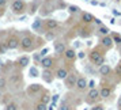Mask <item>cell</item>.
Returning <instances> with one entry per match:
<instances>
[{
	"label": "cell",
	"mask_w": 121,
	"mask_h": 110,
	"mask_svg": "<svg viewBox=\"0 0 121 110\" xmlns=\"http://www.w3.org/2000/svg\"><path fill=\"white\" fill-rule=\"evenodd\" d=\"M75 88H76L78 91H80V93L86 91V90L88 88V80L84 76L79 75V77H78V82H76V87H75Z\"/></svg>",
	"instance_id": "obj_15"
},
{
	"label": "cell",
	"mask_w": 121,
	"mask_h": 110,
	"mask_svg": "<svg viewBox=\"0 0 121 110\" xmlns=\"http://www.w3.org/2000/svg\"><path fill=\"white\" fill-rule=\"evenodd\" d=\"M97 18L94 17L91 12H87V11H82L80 12V22L82 23H86V25H93L95 22Z\"/></svg>",
	"instance_id": "obj_14"
},
{
	"label": "cell",
	"mask_w": 121,
	"mask_h": 110,
	"mask_svg": "<svg viewBox=\"0 0 121 110\" xmlns=\"http://www.w3.org/2000/svg\"><path fill=\"white\" fill-rule=\"evenodd\" d=\"M93 34V27L91 25H86V23H82V26L79 27V35L83 37V38H87Z\"/></svg>",
	"instance_id": "obj_18"
},
{
	"label": "cell",
	"mask_w": 121,
	"mask_h": 110,
	"mask_svg": "<svg viewBox=\"0 0 121 110\" xmlns=\"http://www.w3.org/2000/svg\"><path fill=\"white\" fill-rule=\"evenodd\" d=\"M48 53H49V48H44V49L39 52V56H41V59H42V57H45V56H48Z\"/></svg>",
	"instance_id": "obj_36"
},
{
	"label": "cell",
	"mask_w": 121,
	"mask_h": 110,
	"mask_svg": "<svg viewBox=\"0 0 121 110\" xmlns=\"http://www.w3.org/2000/svg\"><path fill=\"white\" fill-rule=\"evenodd\" d=\"M69 68L68 67H59L55 71V75H56V79L59 80H64L68 75H69Z\"/></svg>",
	"instance_id": "obj_16"
},
{
	"label": "cell",
	"mask_w": 121,
	"mask_h": 110,
	"mask_svg": "<svg viewBox=\"0 0 121 110\" xmlns=\"http://www.w3.org/2000/svg\"><path fill=\"white\" fill-rule=\"evenodd\" d=\"M6 4H7V0H0V7H6Z\"/></svg>",
	"instance_id": "obj_39"
},
{
	"label": "cell",
	"mask_w": 121,
	"mask_h": 110,
	"mask_svg": "<svg viewBox=\"0 0 121 110\" xmlns=\"http://www.w3.org/2000/svg\"><path fill=\"white\" fill-rule=\"evenodd\" d=\"M63 57H64V60L67 61V63H72V61L76 60V50L73 49V48H67V50L64 52V55H63Z\"/></svg>",
	"instance_id": "obj_17"
},
{
	"label": "cell",
	"mask_w": 121,
	"mask_h": 110,
	"mask_svg": "<svg viewBox=\"0 0 121 110\" xmlns=\"http://www.w3.org/2000/svg\"><path fill=\"white\" fill-rule=\"evenodd\" d=\"M53 49H55V53L57 56H63L64 52L67 50V44L61 39H56L53 42Z\"/></svg>",
	"instance_id": "obj_12"
},
{
	"label": "cell",
	"mask_w": 121,
	"mask_h": 110,
	"mask_svg": "<svg viewBox=\"0 0 121 110\" xmlns=\"http://www.w3.org/2000/svg\"><path fill=\"white\" fill-rule=\"evenodd\" d=\"M91 110H105V106L102 103H95L93 107H91Z\"/></svg>",
	"instance_id": "obj_35"
},
{
	"label": "cell",
	"mask_w": 121,
	"mask_h": 110,
	"mask_svg": "<svg viewBox=\"0 0 121 110\" xmlns=\"http://www.w3.org/2000/svg\"><path fill=\"white\" fill-rule=\"evenodd\" d=\"M27 10V4L25 0H14L11 4V11L15 15H23Z\"/></svg>",
	"instance_id": "obj_3"
},
{
	"label": "cell",
	"mask_w": 121,
	"mask_h": 110,
	"mask_svg": "<svg viewBox=\"0 0 121 110\" xmlns=\"http://www.w3.org/2000/svg\"><path fill=\"white\" fill-rule=\"evenodd\" d=\"M78 77H79V73L75 71L69 72V75L64 79V86H65V88H68V90H72V88L76 87V82H78Z\"/></svg>",
	"instance_id": "obj_6"
},
{
	"label": "cell",
	"mask_w": 121,
	"mask_h": 110,
	"mask_svg": "<svg viewBox=\"0 0 121 110\" xmlns=\"http://www.w3.org/2000/svg\"><path fill=\"white\" fill-rule=\"evenodd\" d=\"M29 73H30V76H31V77L39 76V72H38V69H37L35 67H30V71H29Z\"/></svg>",
	"instance_id": "obj_31"
},
{
	"label": "cell",
	"mask_w": 121,
	"mask_h": 110,
	"mask_svg": "<svg viewBox=\"0 0 121 110\" xmlns=\"http://www.w3.org/2000/svg\"><path fill=\"white\" fill-rule=\"evenodd\" d=\"M3 15H4V8H3V7H0V18L3 17Z\"/></svg>",
	"instance_id": "obj_41"
},
{
	"label": "cell",
	"mask_w": 121,
	"mask_h": 110,
	"mask_svg": "<svg viewBox=\"0 0 121 110\" xmlns=\"http://www.w3.org/2000/svg\"><path fill=\"white\" fill-rule=\"evenodd\" d=\"M39 6H41V1H38V0L33 1V3H31V6H30V10H29V14H30V15H33L34 12L38 10Z\"/></svg>",
	"instance_id": "obj_26"
},
{
	"label": "cell",
	"mask_w": 121,
	"mask_h": 110,
	"mask_svg": "<svg viewBox=\"0 0 121 110\" xmlns=\"http://www.w3.org/2000/svg\"><path fill=\"white\" fill-rule=\"evenodd\" d=\"M79 57H80V59H83V57H84V52H79Z\"/></svg>",
	"instance_id": "obj_42"
},
{
	"label": "cell",
	"mask_w": 121,
	"mask_h": 110,
	"mask_svg": "<svg viewBox=\"0 0 121 110\" xmlns=\"http://www.w3.org/2000/svg\"><path fill=\"white\" fill-rule=\"evenodd\" d=\"M6 45L8 50H15L21 46V38L18 35H15V34H12V35H10L6 39Z\"/></svg>",
	"instance_id": "obj_7"
},
{
	"label": "cell",
	"mask_w": 121,
	"mask_h": 110,
	"mask_svg": "<svg viewBox=\"0 0 121 110\" xmlns=\"http://www.w3.org/2000/svg\"><path fill=\"white\" fill-rule=\"evenodd\" d=\"M1 67H3V64H1V63H0V71H1Z\"/></svg>",
	"instance_id": "obj_45"
},
{
	"label": "cell",
	"mask_w": 121,
	"mask_h": 110,
	"mask_svg": "<svg viewBox=\"0 0 121 110\" xmlns=\"http://www.w3.org/2000/svg\"><path fill=\"white\" fill-rule=\"evenodd\" d=\"M98 72L102 77H109L110 75H113V68H112L109 64H104V65L99 67Z\"/></svg>",
	"instance_id": "obj_19"
},
{
	"label": "cell",
	"mask_w": 121,
	"mask_h": 110,
	"mask_svg": "<svg viewBox=\"0 0 121 110\" xmlns=\"http://www.w3.org/2000/svg\"><path fill=\"white\" fill-rule=\"evenodd\" d=\"M68 11H69V14L82 12V11H80V7H78V6H68Z\"/></svg>",
	"instance_id": "obj_33"
},
{
	"label": "cell",
	"mask_w": 121,
	"mask_h": 110,
	"mask_svg": "<svg viewBox=\"0 0 121 110\" xmlns=\"http://www.w3.org/2000/svg\"><path fill=\"white\" fill-rule=\"evenodd\" d=\"M108 50H105L101 45H97V46H94L93 49L88 52V60L91 61V64L95 67H101L105 64V61H106V56H105V53H106Z\"/></svg>",
	"instance_id": "obj_2"
},
{
	"label": "cell",
	"mask_w": 121,
	"mask_h": 110,
	"mask_svg": "<svg viewBox=\"0 0 121 110\" xmlns=\"http://www.w3.org/2000/svg\"><path fill=\"white\" fill-rule=\"evenodd\" d=\"M29 64H30V57L26 56V55L21 56V57L17 60V65L19 67V68H22V69L26 68V67H29Z\"/></svg>",
	"instance_id": "obj_22"
},
{
	"label": "cell",
	"mask_w": 121,
	"mask_h": 110,
	"mask_svg": "<svg viewBox=\"0 0 121 110\" xmlns=\"http://www.w3.org/2000/svg\"><path fill=\"white\" fill-rule=\"evenodd\" d=\"M99 45L104 48L105 50H110L113 49V46H114V41L112 38V35H104V37H101L99 38Z\"/></svg>",
	"instance_id": "obj_9"
},
{
	"label": "cell",
	"mask_w": 121,
	"mask_h": 110,
	"mask_svg": "<svg viewBox=\"0 0 121 110\" xmlns=\"http://www.w3.org/2000/svg\"><path fill=\"white\" fill-rule=\"evenodd\" d=\"M86 1H88V0H86Z\"/></svg>",
	"instance_id": "obj_46"
},
{
	"label": "cell",
	"mask_w": 121,
	"mask_h": 110,
	"mask_svg": "<svg viewBox=\"0 0 121 110\" xmlns=\"http://www.w3.org/2000/svg\"><path fill=\"white\" fill-rule=\"evenodd\" d=\"M39 102H42V103H46V105H49L50 102H52V97H50L49 94H48L46 91H45V93L42 94L41 97H39Z\"/></svg>",
	"instance_id": "obj_25"
},
{
	"label": "cell",
	"mask_w": 121,
	"mask_h": 110,
	"mask_svg": "<svg viewBox=\"0 0 121 110\" xmlns=\"http://www.w3.org/2000/svg\"><path fill=\"white\" fill-rule=\"evenodd\" d=\"M41 76H42V79H44V82L52 83L53 82V79L56 77V75H55V72H53V69H44Z\"/></svg>",
	"instance_id": "obj_20"
},
{
	"label": "cell",
	"mask_w": 121,
	"mask_h": 110,
	"mask_svg": "<svg viewBox=\"0 0 121 110\" xmlns=\"http://www.w3.org/2000/svg\"><path fill=\"white\" fill-rule=\"evenodd\" d=\"M91 4H93V6H97V4H98V1H95V0H93V1H91Z\"/></svg>",
	"instance_id": "obj_44"
},
{
	"label": "cell",
	"mask_w": 121,
	"mask_h": 110,
	"mask_svg": "<svg viewBox=\"0 0 121 110\" xmlns=\"http://www.w3.org/2000/svg\"><path fill=\"white\" fill-rule=\"evenodd\" d=\"M59 110H72V106L67 102H61L60 106H59Z\"/></svg>",
	"instance_id": "obj_32"
},
{
	"label": "cell",
	"mask_w": 121,
	"mask_h": 110,
	"mask_svg": "<svg viewBox=\"0 0 121 110\" xmlns=\"http://www.w3.org/2000/svg\"><path fill=\"white\" fill-rule=\"evenodd\" d=\"M94 23H97V25H98V26H101V25H102V22H101V21H99V19H95V22Z\"/></svg>",
	"instance_id": "obj_43"
},
{
	"label": "cell",
	"mask_w": 121,
	"mask_h": 110,
	"mask_svg": "<svg viewBox=\"0 0 121 110\" xmlns=\"http://www.w3.org/2000/svg\"><path fill=\"white\" fill-rule=\"evenodd\" d=\"M117 107H118V110H121V97L118 98V101H117Z\"/></svg>",
	"instance_id": "obj_40"
},
{
	"label": "cell",
	"mask_w": 121,
	"mask_h": 110,
	"mask_svg": "<svg viewBox=\"0 0 121 110\" xmlns=\"http://www.w3.org/2000/svg\"><path fill=\"white\" fill-rule=\"evenodd\" d=\"M39 64L44 69H53V67L56 65V59L52 57V56H45V57L41 59Z\"/></svg>",
	"instance_id": "obj_10"
},
{
	"label": "cell",
	"mask_w": 121,
	"mask_h": 110,
	"mask_svg": "<svg viewBox=\"0 0 121 110\" xmlns=\"http://www.w3.org/2000/svg\"><path fill=\"white\" fill-rule=\"evenodd\" d=\"M110 35H112V38H113V41H114V44H117L118 46H120V45H121V35H120V34L112 33Z\"/></svg>",
	"instance_id": "obj_30"
},
{
	"label": "cell",
	"mask_w": 121,
	"mask_h": 110,
	"mask_svg": "<svg viewBox=\"0 0 121 110\" xmlns=\"http://www.w3.org/2000/svg\"><path fill=\"white\" fill-rule=\"evenodd\" d=\"M8 84L11 87H21L19 84H22L23 82V76H22V72L21 71H15V72H11L8 75Z\"/></svg>",
	"instance_id": "obj_4"
},
{
	"label": "cell",
	"mask_w": 121,
	"mask_h": 110,
	"mask_svg": "<svg viewBox=\"0 0 121 110\" xmlns=\"http://www.w3.org/2000/svg\"><path fill=\"white\" fill-rule=\"evenodd\" d=\"M45 41L42 38H38V37H35L34 34H26L25 37L21 38V49L23 52H30V50H34L37 46L39 45H44Z\"/></svg>",
	"instance_id": "obj_1"
},
{
	"label": "cell",
	"mask_w": 121,
	"mask_h": 110,
	"mask_svg": "<svg viewBox=\"0 0 121 110\" xmlns=\"http://www.w3.org/2000/svg\"><path fill=\"white\" fill-rule=\"evenodd\" d=\"M114 91V86H112L109 83H102V86L99 88V93H101V98L102 99H109L112 97V94Z\"/></svg>",
	"instance_id": "obj_8"
},
{
	"label": "cell",
	"mask_w": 121,
	"mask_h": 110,
	"mask_svg": "<svg viewBox=\"0 0 121 110\" xmlns=\"http://www.w3.org/2000/svg\"><path fill=\"white\" fill-rule=\"evenodd\" d=\"M7 45H6V41H3V42H0V55H4L7 52Z\"/></svg>",
	"instance_id": "obj_34"
},
{
	"label": "cell",
	"mask_w": 121,
	"mask_h": 110,
	"mask_svg": "<svg viewBox=\"0 0 121 110\" xmlns=\"http://www.w3.org/2000/svg\"><path fill=\"white\" fill-rule=\"evenodd\" d=\"M113 76L116 77V82H121V61H118L113 68Z\"/></svg>",
	"instance_id": "obj_24"
},
{
	"label": "cell",
	"mask_w": 121,
	"mask_h": 110,
	"mask_svg": "<svg viewBox=\"0 0 121 110\" xmlns=\"http://www.w3.org/2000/svg\"><path fill=\"white\" fill-rule=\"evenodd\" d=\"M18 109H19V106L15 102H8L4 107V110H18Z\"/></svg>",
	"instance_id": "obj_29"
},
{
	"label": "cell",
	"mask_w": 121,
	"mask_h": 110,
	"mask_svg": "<svg viewBox=\"0 0 121 110\" xmlns=\"http://www.w3.org/2000/svg\"><path fill=\"white\" fill-rule=\"evenodd\" d=\"M90 88H95V80H88V90Z\"/></svg>",
	"instance_id": "obj_37"
},
{
	"label": "cell",
	"mask_w": 121,
	"mask_h": 110,
	"mask_svg": "<svg viewBox=\"0 0 121 110\" xmlns=\"http://www.w3.org/2000/svg\"><path fill=\"white\" fill-rule=\"evenodd\" d=\"M26 93H27L29 97L38 95V94L42 93V84H39V83H33V84H30V86L26 88Z\"/></svg>",
	"instance_id": "obj_13"
},
{
	"label": "cell",
	"mask_w": 121,
	"mask_h": 110,
	"mask_svg": "<svg viewBox=\"0 0 121 110\" xmlns=\"http://www.w3.org/2000/svg\"><path fill=\"white\" fill-rule=\"evenodd\" d=\"M7 84H8V80H7L6 76H0V91L6 90Z\"/></svg>",
	"instance_id": "obj_27"
},
{
	"label": "cell",
	"mask_w": 121,
	"mask_h": 110,
	"mask_svg": "<svg viewBox=\"0 0 121 110\" xmlns=\"http://www.w3.org/2000/svg\"><path fill=\"white\" fill-rule=\"evenodd\" d=\"M34 110H48V105L46 103H42V102H37L34 105Z\"/></svg>",
	"instance_id": "obj_28"
},
{
	"label": "cell",
	"mask_w": 121,
	"mask_h": 110,
	"mask_svg": "<svg viewBox=\"0 0 121 110\" xmlns=\"http://www.w3.org/2000/svg\"><path fill=\"white\" fill-rule=\"evenodd\" d=\"M109 34H110V30H109L108 26H105V25L98 26V29H97V35H98L99 38L104 37V35H109Z\"/></svg>",
	"instance_id": "obj_23"
},
{
	"label": "cell",
	"mask_w": 121,
	"mask_h": 110,
	"mask_svg": "<svg viewBox=\"0 0 121 110\" xmlns=\"http://www.w3.org/2000/svg\"><path fill=\"white\" fill-rule=\"evenodd\" d=\"M59 26H60V23H59V21L55 19V18H48V19L44 21V29L46 31H53V30H56Z\"/></svg>",
	"instance_id": "obj_11"
},
{
	"label": "cell",
	"mask_w": 121,
	"mask_h": 110,
	"mask_svg": "<svg viewBox=\"0 0 121 110\" xmlns=\"http://www.w3.org/2000/svg\"><path fill=\"white\" fill-rule=\"evenodd\" d=\"M31 29H33L34 31H37V33H42V30H45L44 29V21H42L41 18H37L33 22V25H31Z\"/></svg>",
	"instance_id": "obj_21"
},
{
	"label": "cell",
	"mask_w": 121,
	"mask_h": 110,
	"mask_svg": "<svg viewBox=\"0 0 121 110\" xmlns=\"http://www.w3.org/2000/svg\"><path fill=\"white\" fill-rule=\"evenodd\" d=\"M59 97H60V95H59V94H56V95H52V102H57V101H59Z\"/></svg>",
	"instance_id": "obj_38"
},
{
	"label": "cell",
	"mask_w": 121,
	"mask_h": 110,
	"mask_svg": "<svg viewBox=\"0 0 121 110\" xmlns=\"http://www.w3.org/2000/svg\"><path fill=\"white\" fill-rule=\"evenodd\" d=\"M101 93H99V90L97 87L95 88H90L88 90V93L87 95H86V102L90 105H95V103H98L99 101H101Z\"/></svg>",
	"instance_id": "obj_5"
}]
</instances>
